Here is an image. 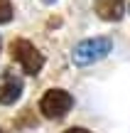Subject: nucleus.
<instances>
[{
    "label": "nucleus",
    "mask_w": 130,
    "mask_h": 133,
    "mask_svg": "<svg viewBox=\"0 0 130 133\" xmlns=\"http://www.w3.org/2000/svg\"><path fill=\"white\" fill-rule=\"evenodd\" d=\"M113 49V42L108 37H93V39H83L74 47V62L79 66H86L93 62H101L103 57H108V52Z\"/></svg>",
    "instance_id": "f257e3e1"
},
{
    "label": "nucleus",
    "mask_w": 130,
    "mask_h": 133,
    "mask_svg": "<svg viewBox=\"0 0 130 133\" xmlns=\"http://www.w3.org/2000/svg\"><path fill=\"white\" fill-rule=\"evenodd\" d=\"M0 133H3V131H0Z\"/></svg>",
    "instance_id": "9d476101"
},
{
    "label": "nucleus",
    "mask_w": 130,
    "mask_h": 133,
    "mask_svg": "<svg viewBox=\"0 0 130 133\" xmlns=\"http://www.w3.org/2000/svg\"><path fill=\"white\" fill-rule=\"evenodd\" d=\"M0 47H3V39H0Z\"/></svg>",
    "instance_id": "1a4fd4ad"
},
{
    "label": "nucleus",
    "mask_w": 130,
    "mask_h": 133,
    "mask_svg": "<svg viewBox=\"0 0 130 133\" xmlns=\"http://www.w3.org/2000/svg\"><path fill=\"white\" fill-rule=\"evenodd\" d=\"M66 133H91V131H86V128H69Z\"/></svg>",
    "instance_id": "0eeeda50"
},
{
    "label": "nucleus",
    "mask_w": 130,
    "mask_h": 133,
    "mask_svg": "<svg viewBox=\"0 0 130 133\" xmlns=\"http://www.w3.org/2000/svg\"><path fill=\"white\" fill-rule=\"evenodd\" d=\"M96 12L101 20L106 22H118L123 17V10H125V0H96Z\"/></svg>",
    "instance_id": "39448f33"
},
{
    "label": "nucleus",
    "mask_w": 130,
    "mask_h": 133,
    "mask_svg": "<svg viewBox=\"0 0 130 133\" xmlns=\"http://www.w3.org/2000/svg\"><path fill=\"white\" fill-rule=\"evenodd\" d=\"M42 3H47V5H52V3H54V0H42Z\"/></svg>",
    "instance_id": "6e6552de"
},
{
    "label": "nucleus",
    "mask_w": 130,
    "mask_h": 133,
    "mask_svg": "<svg viewBox=\"0 0 130 133\" xmlns=\"http://www.w3.org/2000/svg\"><path fill=\"white\" fill-rule=\"evenodd\" d=\"M12 20V5H10V0H0V25L10 22Z\"/></svg>",
    "instance_id": "423d86ee"
},
{
    "label": "nucleus",
    "mask_w": 130,
    "mask_h": 133,
    "mask_svg": "<svg viewBox=\"0 0 130 133\" xmlns=\"http://www.w3.org/2000/svg\"><path fill=\"white\" fill-rule=\"evenodd\" d=\"M74 106V99L69 91L64 89H52L47 91V94L42 96V101H39V111H42L44 118H52V121H62L64 116L71 111Z\"/></svg>",
    "instance_id": "f03ea898"
},
{
    "label": "nucleus",
    "mask_w": 130,
    "mask_h": 133,
    "mask_svg": "<svg viewBox=\"0 0 130 133\" xmlns=\"http://www.w3.org/2000/svg\"><path fill=\"white\" fill-rule=\"evenodd\" d=\"M12 57L20 62V66H22L27 74H39V69L44 66V57L39 54V49L34 47L32 42H27V39H15L12 42Z\"/></svg>",
    "instance_id": "7ed1b4c3"
},
{
    "label": "nucleus",
    "mask_w": 130,
    "mask_h": 133,
    "mask_svg": "<svg viewBox=\"0 0 130 133\" xmlns=\"http://www.w3.org/2000/svg\"><path fill=\"white\" fill-rule=\"evenodd\" d=\"M22 96V79L15 71H3L0 74V104L10 106Z\"/></svg>",
    "instance_id": "20e7f679"
}]
</instances>
